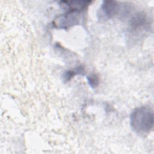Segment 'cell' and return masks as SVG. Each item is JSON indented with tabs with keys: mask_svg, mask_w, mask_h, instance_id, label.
I'll return each mask as SVG.
<instances>
[{
	"mask_svg": "<svg viewBox=\"0 0 154 154\" xmlns=\"http://www.w3.org/2000/svg\"><path fill=\"white\" fill-rule=\"evenodd\" d=\"M81 12L68 10L67 13L57 17L55 19L54 23L59 28L67 29L79 23V14Z\"/></svg>",
	"mask_w": 154,
	"mask_h": 154,
	"instance_id": "7a4b0ae2",
	"label": "cell"
},
{
	"mask_svg": "<svg viewBox=\"0 0 154 154\" xmlns=\"http://www.w3.org/2000/svg\"><path fill=\"white\" fill-rule=\"evenodd\" d=\"M130 124L133 131L138 134L149 133L154 125L153 109L149 106L135 108L130 115Z\"/></svg>",
	"mask_w": 154,
	"mask_h": 154,
	"instance_id": "6da1fadb",
	"label": "cell"
},
{
	"mask_svg": "<svg viewBox=\"0 0 154 154\" xmlns=\"http://www.w3.org/2000/svg\"><path fill=\"white\" fill-rule=\"evenodd\" d=\"M120 9L119 4L114 1H103L99 10L98 15L101 19H109L116 15Z\"/></svg>",
	"mask_w": 154,
	"mask_h": 154,
	"instance_id": "3957f363",
	"label": "cell"
},
{
	"mask_svg": "<svg viewBox=\"0 0 154 154\" xmlns=\"http://www.w3.org/2000/svg\"><path fill=\"white\" fill-rule=\"evenodd\" d=\"M87 79L89 85L92 88H95L98 87L99 84V79L97 75L93 73L87 76Z\"/></svg>",
	"mask_w": 154,
	"mask_h": 154,
	"instance_id": "8992f818",
	"label": "cell"
},
{
	"mask_svg": "<svg viewBox=\"0 0 154 154\" xmlns=\"http://www.w3.org/2000/svg\"><path fill=\"white\" fill-rule=\"evenodd\" d=\"M90 1H61L60 5L67 8L68 10H73L79 12H82L87 8Z\"/></svg>",
	"mask_w": 154,
	"mask_h": 154,
	"instance_id": "277c9868",
	"label": "cell"
},
{
	"mask_svg": "<svg viewBox=\"0 0 154 154\" xmlns=\"http://www.w3.org/2000/svg\"><path fill=\"white\" fill-rule=\"evenodd\" d=\"M85 73V67L83 66L80 65L75 67L73 70H69L65 72L63 75V80L65 82H67L70 81L72 78H73L75 76L79 75H84Z\"/></svg>",
	"mask_w": 154,
	"mask_h": 154,
	"instance_id": "5b68a950",
	"label": "cell"
}]
</instances>
